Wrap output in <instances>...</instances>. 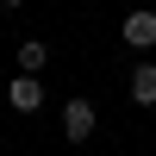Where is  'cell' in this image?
<instances>
[{"label": "cell", "mask_w": 156, "mask_h": 156, "mask_svg": "<svg viewBox=\"0 0 156 156\" xmlns=\"http://www.w3.org/2000/svg\"><path fill=\"white\" fill-rule=\"evenodd\" d=\"M62 137L69 144H87L94 137V100H69L62 106Z\"/></svg>", "instance_id": "cell-1"}, {"label": "cell", "mask_w": 156, "mask_h": 156, "mask_svg": "<svg viewBox=\"0 0 156 156\" xmlns=\"http://www.w3.org/2000/svg\"><path fill=\"white\" fill-rule=\"evenodd\" d=\"M6 106L12 112H37L44 106V81H37V75H12L6 81Z\"/></svg>", "instance_id": "cell-2"}, {"label": "cell", "mask_w": 156, "mask_h": 156, "mask_svg": "<svg viewBox=\"0 0 156 156\" xmlns=\"http://www.w3.org/2000/svg\"><path fill=\"white\" fill-rule=\"evenodd\" d=\"M125 44L131 50H156V12H125Z\"/></svg>", "instance_id": "cell-3"}, {"label": "cell", "mask_w": 156, "mask_h": 156, "mask_svg": "<svg viewBox=\"0 0 156 156\" xmlns=\"http://www.w3.org/2000/svg\"><path fill=\"white\" fill-rule=\"evenodd\" d=\"M131 100L137 106H156V62H137L131 69Z\"/></svg>", "instance_id": "cell-4"}, {"label": "cell", "mask_w": 156, "mask_h": 156, "mask_svg": "<svg viewBox=\"0 0 156 156\" xmlns=\"http://www.w3.org/2000/svg\"><path fill=\"white\" fill-rule=\"evenodd\" d=\"M44 62H50V44H37V37H25V44H19V75H37Z\"/></svg>", "instance_id": "cell-5"}, {"label": "cell", "mask_w": 156, "mask_h": 156, "mask_svg": "<svg viewBox=\"0 0 156 156\" xmlns=\"http://www.w3.org/2000/svg\"><path fill=\"white\" fill-rule=\"evenodd\" d=\"M19 6H25V0H0V12H19Z\"/></svg>", "instance_id": "cell-6"}]
</instances>
